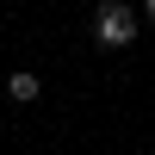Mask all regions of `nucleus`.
Instances as JSON below:
<instances>
[{
  "instance_id": "f257e3e1",
  "label": "nucleus",
  "mask_w": 155,
  "mask_h": 155,
  "mask_svg": "<svg viewBox=\"0 0 155 155\" xmlns=\"http://www.w3.org/2000/svg\"><path fill=\"white\" fill-rule=\"evenodd\" d=\"M93 44H99V50H124V44H137V19H130V6H124V0H99V6H93Z\"/></svg>"
},
{
  "instance_id": "f03ea898",
  "label": "nucleus",
  "mask_w": 155,
  "mask_h": 155,
  "mask_svg": "<svg viewBox=\"0 0 155 155\" xmlns=\"http://www.w3.org/2000/svg\"><path fill=\"white\" fill-rule=\"evenodd\" d=\"M6 93L19 99V106H31V99L44 93V87H37V74H12V81H6Z\"/></svg>"
},
{
  "instance_id": "7ed1b4c3",
  "label": "nucleus",
  "mask_w": 155,
  "mask_h": 155,
  "mask_svg": "<svg viewBox=\"0 0 155 155\" xmlns=\"http://www.w3.org/2000/svg\"><path fill=\"white\" fill-rule=\"evenodd\" d=\"M143 12H149V19H155V0H143Z\"/></svg>"
}]
</instances>
